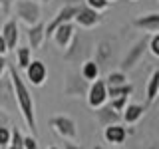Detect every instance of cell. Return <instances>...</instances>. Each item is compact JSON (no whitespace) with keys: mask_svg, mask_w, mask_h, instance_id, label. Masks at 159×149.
<instances>
[{"mask_svg":"<svg viewBox=\"0 0 159 149\" xmlns=\"http://www.w3.org/2000/svg\"><path fill=\"white\" fill-rule=\"evenodd\" d=\"M8 74H10V78H12V86H14V96H16L18 109H20V113H22L28 129L32 131V135H36V111H34L32 93H30L26 82L22 79L20 70L16 66H8Z\"/></svg>","mask_w":159,"mask_h":149,"instance_id":"cell-1","label":"cell"},{"mask_svg":"<svg viewBox=\"0 0 159 149\" xmlns=\"http://www.w3.org/2000/svg\"><path fill=\"white\" fill-rule=\"evenodd\" d=\"M14 12L26 26H34L42 20V10H40V4L36 0H16Z\"/></svg>","mask_w":159,"mask_h":149,"instance_id":"cell-2","label":"cell"},{"mask_svg":"<svg viewBox=\"0 0 159 149\" xmlns=\"http://www.w3.org/2000/svg\"><path fill=\"white\" fill-rule=\"evenodd\" d=\"M145 50H149V38L143 36L139 42H135L131 48L127 50V54L121 60V68H119V70H121V72H125V74L129 72V70H133V68H135V64L143 58Z\"/></svg>","mask_w":159,"mask_h":149,"instance_id":"cell-3","label":"cell"},{"mask_svg":"<svg viewBox=\"0 0 159 149\" xmlns=\"http://www.w3.org/2000/svg\"><path fill=\"white\" fill-rule=\"evenodd\" d=\"M64 58H66L68 62H74V60H82V62H86V60H89V42L84 40L76 32L74 38H72V42H70V46L66 48V52H64Z\"/></svg>","mask_w":159,"mask_h":149,"instance_id":"cell-4","label":"cell"},{"mask_svg":"<svg viewBox=\"0 0 159 149\" xmlns=\"http://www.w3.org/2000/svg\"><path fill=\"white\" fill-rule=\"evenodd\" d=\"M78 10H80V4H64L62 10H60L56 16L46 24V38H52L54 30H56L58 26H62V24H66V22H74Z\"/></svg>","mask_w":159,"mask_h":149,"instance_id":"cell-5","label":"cell"},{"mask_svg":"<svg viewBox=\"0 0 159 149\" xmlns=\"http://www.w3.org/2000/svg\"><path fill=\"white\" fill-rule=\"evenodd\" d=\"M48 125L52 127L54 131H58L62 137H66V139H76L78 137L76 121H74L72 117H68V115H54V117H50Z\"/></svg>","mask_w":159,"mask_h":149,"instance_id":"cell-6","label":"cell"},{"mask_svg":"<svg viewBox=\"0 0 159 149\" xmlns=\"http://www.w3.org/2000/svg\"><path fill=\"white\" fill-rule=\"evenodd\" d=\"M107 84L106 79H96V82L89 84V89H88V103L89 107L98 109L102 106L107 103Z\"/></svg>","mask_w":159,"mask_h":149,"instance_id":"cell-7","label":"cell"},{"mask_svg":"<svg viewBox=\"0 0 159 149\" xmlns=\"http://www.w3.org/2000/svg\"><path fill=\"white\" fill-rule=\"evenodd\" d=\"M0 107H2L4 111H14V107H18L10 74L0 78Z\"/></svg>","mask_w":159,"mask_h":149,"instance_id":"cell-8","label":"cell"},{"mask_svg":"<svg viewBox=\"0 0 159 149\" xmlns=\"http://www.w3.org/2000/svg\"><path fill=\"white\" fill-rule=\"evenodd\" d=\"M74 22L82 28H93L102 22V14H99L98 10L89 8L88 4H80V10H78L76 18H74Z\"/></svg>","mask_w":159,"mask_h":149,"instance_id":"cell-9","label":"cell"},{"mask_svg":"<svg viewBox=\"0 0 159 149\" xmlns=\"http://www.w3.org/2000/svg\"><path fill=\"white\" fill-rule=\"evenodd\" d=\"M26 72V79L32 86H44V82H46V78H48V70H46V64L42 62V60H32L30 62V66L24 70Z\"/></svg>","mask_w":159,"mask_h":149,"instance_id":"cell-10","label":"cell"},{"mask_svg":"<svg viewBox=\"0 0 159 149\" xmlns=\"http://www.w3.org/2000/svg\"><path fill=\"white\" fill-rule=\"evenodd\" d=\"M76 32L78 30H76V26H74V22H66V24H62V26H58L56 30H54L52 38H54V42H56V46L60 50H66Z\"/></svg>","mask_w":159,"mask_h":149,"instance_id":"cell-11","label":"cell"},{"mask_svg":"<svg viewBox=\"0 0 159 149\" xmlns=\"http://www.w3.org/2000/svg\"><path fill=\"white\" fill-rule=\"evenodd\" d=\"M96 117H98V121H99V125H102V127L121 123V113L116 111L109 103H106V106H102V107L96 109Z\"/></svg>","mask_w":159,"mask_h":149,"instance_id":"cell-12","label":"cell"},{"mask_svg":"<svg viewBox=\"0 0 159 149\" xmlns=\"http://www.w3.org/2000/svg\"><path fill=\"white\" fill-rule=\"evenodd\" d=\"M26 38H28V46L32 50H38L44 44V40H46V24L40 20V22L34 24V26H28Z\"/></svg>","mask_w":159,"mask_h":149,"instance_id":"cell-13","label":"cell"},{"mask_svg":"<svg viewBox=\"0 0 159 149\" xmlns=\"http://www.w3.org/2000/svg\"><path fill=\"white\" fill-rule=\"evenodd\" d=\"M88 89H89V84L84 79L82 76H72L70 74L68 79H66V88H64V92H66V96H88Z\"/></svg>","mask_w":159,"mask_h":149,"instance_id":"cell-14","label":"cell"},{"mask_svg":"<svg viewBox=\"0 0 159 149\" xmlns=\"http://www.w3.org/2000/svg\"><path fill=\"white\" fill-rule=\"evenodd\" d=\"M2 38L6 40V46L8 50H14L18 48V38H20V32H18V24L16 20H8V22H4L2 26Z\"/></svg>","mask_w":159,"mask_h":149,"instance_id":"cell-15","label":"cell"},{"mask_svg":"<svg viewBox=\"0 0 159 149\" xmlns=\"http://www.w3.org/2000/svg\"><path fill=\"white\" fill-rule=\"evenodd\" d=\"M143 111H145V106H141V103H127L125 109L121 111V119L125 125H133V123H137L139 119H141Z\"/></svg>","mask_w":159,"mask_h":149,"instance_id":"cell-16","label":"cell"},{"mask_svg":"<svg viewBox=\"0 0 159 149\" xmlns=\"http://www.w3.org/2000/svg\"><path fill=\"white\" fill-rule=\"evenodd\" d=\"M133 26H137L139 30H145V32H159V12H151V14H143L139 16Z\"/></svg>","mask_w":159,"mask_h":149,"instance_id":"cell-17","label":"cell"},{"mask_svg":"<svg viewBox=\"0 0 159 149\" xmlns=\"http://www.w3.org/2000/svg\"><path fill=\"white\" fill-rule=\"evenodd\" d=\"M106 141L107 143H123L125 141V137H127V129L121 125V123H116V125H107L106 127Z\"/></svg>","mask_w":159,"mask_h":149,"instance_id":"cell-18","label":"cell"},{"mask_svg":"<svg viewBox=\"0 0 159 149\" xmlns=\"http://www.w3.org/2000/svg\"><path fill=\"white\" fill-rule=\"evenodd\" d=\"M159 96V70L151 74V78L147 79V88H145V106H151L155 102V97Z\"/></svg>","mask_w":159,"mask_h":149,"instance_id":"cell-19","label":"cell"},{"mask_svg":"<svg viewBox=\"0 0 159 149\" xmlns=\"http://www.w3.org/2000/svg\"><path fill=\"white\" fill-rule=\"evenodd\" d=\"M80 76H82L86 82H96L99 78V64L96 60H86V62H82V70H80Z\"/></svg>","mask_w":159,"mask_h":149,"instance_id":"cell-20","label":"cell"},{"mask_svg":"<svg viewBox=\"0 0 159 149\" xmlns=\"http://www.w3.org/2000/svg\"><path fill=\"white\" fill-rule=\"evenodd\" d=\"M32 62V48L30 46H20L16 48V68L18 70H26Z\"/></svg>","mask_w":159,"mask_h":149,"instance_id":"cell-21","label":"cell"},{"mask_svg":"<svg viewBox=\"0 0 159 149\" xmlns=\"http://www.w3.org/2000/svg\"><path fill=\"white\" fill-rule=\"evenodd\" d=\"M131 92H133V86H131V84L111 86V88H107V97L113 99V97H121V96H131Z\"/></svg>","mask_w":159,"mask_h":149,"instance_id":"cell-22","label":"cell"},{"mask_svg":"<svg viewBox=\"0 0 159 149\" xmlns=\"http://www.w3.org/2000/svg\"><path fill=\"white\" fill-rule=\"evenodd\" d=\"M106 84H107V88H111V86H123V84H127V76H125V72H121V70L109 72V74H107V78H106Z\"/></svg>","mask_w":159,"mask_h":149,"instance_id":"cell-23","label":"cell"},{"mask_svg":"<svg viewBox=\"0 0 159 149\" xmlns=\"http://www.w3.org/2000/svg\"><path fill=\"white\" fill-rule=\"evenodd\" d=\"M111 56V46H109V42H99L98 44V60L96 62L99 64L102 60H109Z\"/></svg>","mask_w":159,"mask_h":149,"instance_id":"cell-24","label":"cell"},{"mask_svg":"<svg viewBox=\"0 0 159 149\" xmlns=\"http://www.w3.org/2000/svg\"><path fill=\"white\" fill-rule=\"evenodd\" d=\"M107 103L111 106L116 111L121 113L123 109H125V106L129 103V96H121V97H113V99H107Z\"/></svg>","mask_w":159,"mask_h":149,"instance_id":"cell-25","label":"cell"},{"mask_svg":"<svg viewBox=\"0 0 159 149\" xmlns=\"http://www.w3.org/2000/svg\"><path fill=\"white\" fill-rule=\"evenodd\" d=\"M10 137H12V127H0V147L6 149L10 145Z\"/></svg>","mask_w":159,"mask_h":149,"instance_id":"cell-26","label":"cell"},{"mask_svg":"<svg viewBox=\"0 0 159 149\" xmlns=\"http://www.w3.org/2000/svg\"><path fill=\"white\" fill-rule=\"evenodd\" d=\"M86 4H88L89 8L102 12V10H106V8L109 6V0H86Z\"/></svg>","mask_w":159,"mask_h":149,"instance_id":"cell-27","label":"cell"},{"mask_svg":"<svg viewBox=\"0 0 159 149\" xmlns=\"http://www.w3.org/2000/svg\"><path fill=\"white\" fill-rule=\"evenodd\" d=\"M149 52H151L155 58H159V32L149 38Z\"/></svg>","mask_w":159,"mask_h":149,"instance_id":"cell-28","label":"cell"},{"mask_svg":"<svg viewBox=\"0 0 159 149\" xmlns=\"http://www.w3.org/2000/svg\"><path fill=\"white\" fill-rule=\"evenodd\" d=\"M10 145H24V135L20 133L18 127H12V137H10Z\"/></svg>","mask_w":159,"mask_h":149,"instance_id":"cell-29","label":"cell"},{"mask_svg":"<svg viewBox=\"0 0 159 149\" xmlns=\"http://www.w3.org/2000/svg\"><path fill=\"white\" fill-rule=\"evenodd\" d=\"M24 149H38V141L34 135H24Z\"/></svg>","mask_w":159,"mask_h":149,"instance_id":"cell-30","label":"cell"},{"mask_svg":"<svg viewBox=\"0 0 159 149\" xmlns=\"http://www.w3.org/2000/svg\"><path fill=\"white\" fill-rule=\"evenodd\" d=\"M8 125H10V113L0 107V127H8Z\"/></svg>","mask_w":159,"mask_h":149,"instance_id":"cell-31","label":"cell"},{"mask_svg":"<svg viewBox=\"0 0 159 149\" xmlns=\"http://www.w3.org/2000/svg\"><path fill=\"white\" fill-rule=\"evenodd\" d=\"M6 70H8V62H6V58H4L2 54H0V78H2L4 74H6Z\"/></svg>","mask_w":159,"mask_h":149,"instance_id":"cell-32","label":"cell"},{"mask_svg":"<svg viewBox=\"0 0 159 149\" xmlns=\"http://www.w3.org/2000/svg\"><path fill=\"white\" fill-rule=\"evenodd\" d=\"M10 4H12V0H0V10L6 14L8 10H10Z\"/></svg>","mask_w":159,"mask_h":149,"instance_id":"cell-33","label":"cell"},{"mask_svg":"<svg viewBox=\"0 0 159 149\" xmlns=\"http://www.w3.org/2000/svg\"><path fill=\"white\" fill-rule=\"evenodd\" d=\"M6 52H8L6 40H4V38H2V34H0V54H2V56H4V54H6Z\"/></svg>","mask_w":159,"mask_h":149,"instance_id":"cell-34","label":"cell"},{"mask_svg":"<svg viewBox=\"0 0 159 149\" xmlns=\"http://www.w3.org/2000/svg\"><path fill=\"white\" fill-rule=\"evenodd\" d=\"M64 149H82V147L76 145V143H72V141H68V143H64Z\"/></svg>","mask_w":159,"mask_h":149,"instance_id":"cell-35","label":"cell"},{"mask_svg":"<svg viewBox=\"0 0 159 149\" xmlns=\"http://www.w3.org/2000/svg\"><path fill=\"white\" fill-rule=\"evenodd\" d=\"M62 2H64V4H80L82 0H62Z\"/></svg>","mask_w":159,"mask_h":149,"instance_id":"cell-36","label":"cell"},{"mask_svg":"<svg viewBox=\"0 0 159 149\" xmlns=\"http://www.w3.org/2000/svg\"><path fill=\"white\" fill-rule=\"evenodd\" d=\"M6 149H24V145H8Z\"/></svg>","mask_w":159,"mask_h":149,"instance_id":"cell-37","label":"cell"},{"mask_svg":"<svg viewBox=\"0 0 159 149\" xmlns=\"http://www.w3.org/2000/svg\"><path fill=\"white\" fill-rule=\"evenodd\" d=\"M149 149H159V143H153V145L149 147Z\"/></svg>","mask_w":159,"mask_h":149,"instance_id":"cell-38","label":"cell"},{"mask_svg":"<svg viewBox=\"0 0 159 149\" xmlns=\"http://www.w3.org/2000/svg\"><path fill=\"white\" fill-rule=\"evenodd\" d=\"M36 2H42V4H46V2H50V0H36Z\"/></svg>","mask_w":159,"mask_h":149,"instance_id":"cell-39","label":"cell"},{"mask_svg":"<svg viewBox=\"0 0 159 149\" xmlns=\"http://www.w3.org/2000/svg\"><path fill=\"white\" fill-rule=\"evenodd\" d=\"M96 149H106V147H96Z\"/></svg>","mask_w":159,"mask_h":149,"instance_id":"cell-40","label":"cell"},{"mask_svg":"<svg viewBox=\"0 0 159 149\" xmlns=\"http://www.w3.org/2000/svg\"><path fill=\"white\" fill-rule=\"evenodd\" d=\"M50 149H58V147H50Z\"/></svg>","mask_w":159,"mask_h":149,"instance_id":"cell-41","label":"cell"},{"mask_svg":"<svg viewBox=\"0 0 159 149\" xmlns=\"http://www.w3.org/2000/svg\"><path fill=\"white\" fill-rule=\"evenodd\" d=\"M0 149H4V147H0Z\"/></svg>","mask_w":159,"mask_h":149,"instance_id":"cell-42","label":"cell"},{"mask_svg":"<svg viewBox=\"0 0 159 149\" xmlns=\"http://www.w3.org/2000/svg\"><path fill=\"white\" fill-rule=\"evenodd\" d=\"M109 2H111V0H109Z\"/></svg>","mask_w":159,"mask_h":149,"instance_id":"cell-43","label":"cell"}]
</instances>
